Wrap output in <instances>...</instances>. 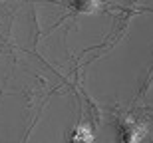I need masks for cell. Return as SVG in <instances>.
<instances>
[{
    "label": "cell",
    "mask_w": 153,
    "mask_h": 143,
    "mask_svg": "<svg viewBox=\"0 0 153 143\" xmlns=\"http://www.w3.org/2000/svg\"><path fill=\"white\" fill-rule=\"evenodd\" d=\"M70 8L76 14H91L100 8V0H72Z\"/></svg>",
    "instance_id": "cell-2"
},
{
    "label": "cell",
    "mask_w": 153,
    "mask_h": 143,
    "mask_svg": "<svg viewBox=\"0 0 153 143\" xmlns=\"http://www.w3.org/2000/svg\"><path fill=\"white\" fill-rule=\"evenodd\" d=\"M147 133V127L145 123L133 119V117H127L119 123V137L121 143H141V139L145 137Z\"/></svg>",
    "instance_id": "cell-1"
},
{
    "label": "cell",
    "mask_w": 153,
    "mask_h": 143,
    "mask_svg": "<svg viewBox=\"0 0 153 143\" xmlns=\"http://www.w3.org/2000/svg\"><path fill=\"white\" fill-rule=\"evenodd\" d=\"M94 141V135H91L90 127L85 125H78L70 135V143H91Z\"/></svg>",
    "instance_id": "cell-3"
}]
</instances>
